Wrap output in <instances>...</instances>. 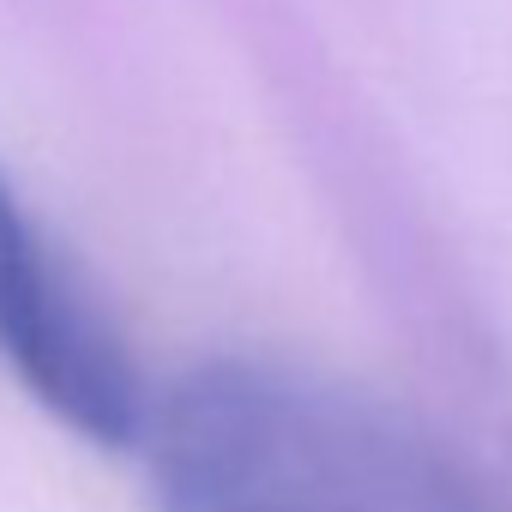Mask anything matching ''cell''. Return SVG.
Wrapping results in <instances>:
<instances>
[{
	"instance_id": "1",
	"label": "cell",
	"mask_w": 512,
	"mask_h": 512,
	"mask_svg": "<svg viewBox=\"0 0 512 512\" xmlns=\"http://www.w3.org/2000/svg\"><path fill=\"white\" fill-rule=\"evenodd\" d=\"M139 452L151 512H494V488L428 428L278 356L175 374Z\"/></svg>"
},
{
	"instance_id": "2",
	"label": "cell",
	"mask_w": 512,
	"mask_h": 512,
	"mask_svg": "<svg viewBox=\"0 0 512 512\" xmlns=\"http://www.w3.org/2000/svg\"><path fill=\"white\" fill-rule=\"evenodd\" d=\"M0 368L73 440L139 452L157 392L145 386L121 326L0 175Z\"/></svg>"
},
{
	"instance_id": "3",
	"label": "cell",
	"mask_w": 512,
	"mask_h": 512,
	"mask_svg": "<svg viewBox=\"0 0 512 512\" xmlns=\"http://www.w3.org/2000/svg\"><path fill=\"white\" fill-rule=\"evenodd\" d=\"M494 512H512V500H506V494H500V488H494Z\"/></svg>"
}]
</instances>
